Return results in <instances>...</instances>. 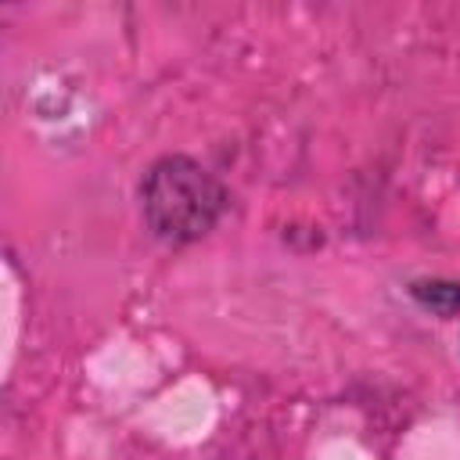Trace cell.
<instances>
[{"instance_id": "cell-1", "label": "cell", "mask_w": 460, "mask_h": 460, "mask_svg": "<svg viewBox=\"0 0 460 460\" xmlns=\"http://www.w3.org/2000/svg\"><path fill=\"white\" fill-rule=\"evenodd\" d=\"M230 190L190 155H162L140 180V212L162 244L201 241L226 212Z\"/></svg>"}, {"instance_id": "cell-2", "label": "cell", "mask_w": 460, "mask_h": 460, "mask_svg": "<svg viewBox=\"0 0 460 460\" xmlns=\"http://www.w3.org/2000/svg\"><path fill=\"white\" fill-rule=\"evenodd\" d=\"M410 295H413L420 305L435 309V313H456V309H460V284H446V280H417V284L410 288Z\"/></svg>"}]
</instances>
